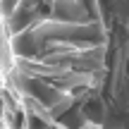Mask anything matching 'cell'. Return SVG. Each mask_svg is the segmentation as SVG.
Wrapping results in <instances>:
<instances>
[{"instance_id": "obj_1", "label": "cell", "mask_w": 129, "mask_h": 129, "mask_svg": "<svg viewBox=\"0 0 129 129\" xmlns=\"http://www.w3.org/2000/svg\"><path fill=\"white\" fill-rule=\"evenodd\" d=\"M5 10L7 79L38 129H129V3H17Z\"/></svg>"}]
</instances>
